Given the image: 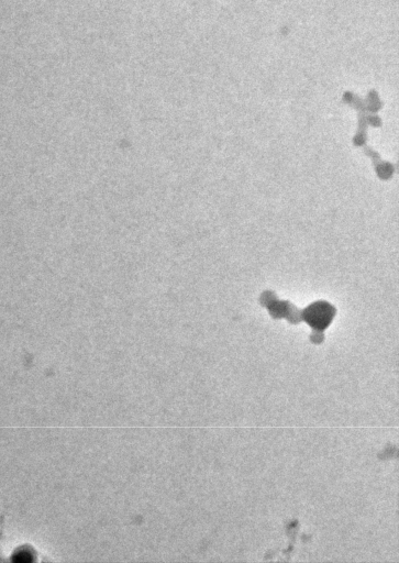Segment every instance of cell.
<instances>
[{"mask_svg":"<svg viewBox=\"0 0 399 563\" xmlns=\"http://www.w3.org/2000/svg\"><path fill=\"white\" fill-rule=\"evenodd\" d=\"M334 314V309L326 302H315L304 311V318L315 329H324Z\"/></svg>","mask_w":399,"mask_h":563,"instance_id":"obj_1","label":"cell"}]
</instances>
